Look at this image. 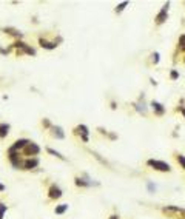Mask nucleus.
<instances>
[{
  "instance_id": "0eeeda50",
  "label": "nucleus",
  "mask_w": 185,
  "mask_h": 219,
  "mask_svg": "<svg viewBox=\"0 0 185 219\" xmlns=\"http://www.w3.org/2000/svg\"><path fill=\"white\" fill-rule=\"evenodd\" d=\"M77 131H80L83 142H88V128H87L85 125H79V127H77Z\"/></svg>"
},
{
  "instance_id": "2eb2a0df",
  "label": "nucleus",
  "mask_w": 185,
  "mask_h": 219,
  "mask_svg": "<svg viewBox=\"0 0 185 219\" xmlns=\"http://www.w3.org/2000/svg\"><path fill=\"white\" fill-rule=\"evenodd\" d=\"M48 153H49V154H52V156H56V157H59V159H65V157H63L59 151H56V150H52V148H48Z\"/></svg>"
},
{
  "instance_id": "393cba45",
  "label": "nucleus",
  "mask_w": 185,
  "mask_h": 219,
  "mask_svg": "<svg viewBox=\"0 0 185 219\" xmlns=\"http://www.w3.org/2000/svg\"><path fill=\"white\" fill-rule=\"evenodd\" d=\"M182 113H184V116H185V108H184V110H182Z\"/></svg>"
},
{
  "instance_id": "39448f33",
  "label": "nucleus",
  "mask_w": 185,
  "mask_h": 219,
  "mask_svg": "<svg viewBox=\"0 0 185 219\" xmlns=\"http://www.w3.org/2000/svg\"><path fill=\"white\" fill-rule=\"evenodd\" d=\"M39 165V159H28L23 162V170H31Z\"/></svg>"
},
{
  "instance_id": "4468645a",
  "label": "nucleus",
  "mask_w": 185,
  "mask_h": 219,
  "mask_svg": "<svg viewBox=\"0 0 185 219\" xmlns=\"http://www.w3.org/2000/svg\"><path fill=\"white\" fill-rule=\"evenodd\" d=\"M176 159H178V164H179V165H181V167L185 170V156H184V154H178V156H176Z\"/></svg>"
},
{
  "instance_id": "f8f14e48",
  "label": "nucleus",
  "mask_w": 185,
  "mask_h": 219,
  "mask_svg": "<svg viewBox=\"0 0 185 219\" xmlns=\"http://www.w3.org/2000/svg\"><path fill=\"white\" fill-rule=\"evenodd\" d=\"M66 210H68V204H60V205H57V207H56V210H54V212H56V215H63Z\"/></svg>"
},
{
  "instance_id": "20e7f679",
  "label": "nucleus",
  "mask_w": 185,
  "mask_h": 219,
  "mask_svg": "<svg viewBox=\"0 0 185 219\" xmlns=\"http://www.w3.org/2000/svg\"><path fill=\"white\" fill-rule=\"evenodd\" d=\"M29 144V140L28 139H20V140H16L14 142V145L9 148V150H12V151H16V150H20V148H25L26 145Z\"/></svg>"
},
{
  "instance_id": "9d476101",
  "label": "nucleus",
  "mask_w": 185,
  "mask_h": 219,
  "mask_svg": "<svg viewBox=\"0 0 185 219\" xmlns=\"http://www.w3.org/2000/svg\"><path fill=\"white\" fill-rule=\"evenodd\" d=\"M40 45H42L43 48H46V49H54V48L57 46L54 42H48V40H45V39H40Z\"/></svg>"
},
{
  "instance_id": "6ab92c4d",
  "label": "nucleus",
  "mask_w": 185,
  "mask_h": 219,
  "mask_svg": "<svg viewBox=\"0 0 185 219\" xmlns=\"http://www.w3.org/2000/svg\"><path fill=\"white\" fill-rule=\"evenodd\" d=\"M153 60H154V63H157V62H159V54H157V52H154V54H153Z\"/></svg>"
},
{
  "instance_id": "b1692460",
  "label": "nucleus",
  "mask_w": 185,
  "mask_h": 219,
  "mask_svg": "<svg viewBox=\"0 0 185 219\" xmlns=\"http://www.w3.org/2000/svg\"><path fill=\"white\" fill-rule=\"evenodd\" d=\"M110 219H117V216H116V215H113V216H111Z\"/></svg>"
},
{
  "instance_id": "412c9836",
  "label": "nucleus",
  "mask_w": 185,
  "mask_h": 219,
  "mask_svg": "<svg viewBox=\"0 0 185 219\" xmlns=\"http://www.w3.org/2000/svg\"><path fill=\"white\" fill-rule=\"evenodd\" d=\"M179 43H181V48H185V36H182V37H181Z\"/></svg>"
},
{
  "instance_id": "aec40b11",
  "label": "nucleus",
  "mask_w": 185,
  "mask_h": 219,
  "mask_svg": "<svg viewBox=\"0 0 185 219\" xmlns=\"http://www.w3.org/2000/svg\"><path fill=\"white\" fill-rule=\"evenodd\" d=\"M148 190H150L151 193H154V190H156V185H153V184H148Z\"/></svg>"
},
{
  "instance_id": "ddd939ff",
  "label": "nucleus",
  "mask_w": 185,
  "mask_h": 219,
  "mask_svg": "<svg viewBox=\"0 0 185 219\" xmlns=\"http://www.w3.org/2000/svg\"><path fill=\"white\" fill-rule=\"evenodd\" d=\"M8 130H9V125L8 124H0V137H6Z\"/></svg>"
},
{
  "instance_id": "1a4fd4ad",
  "label": "nucleus",
  "mask_w": 185,
  "mask_h": 219,
  "mask_svg": "<svg viewBox=\"0 0 185 219\" xmlns=\"http://www.w3.org/2000/svg\"><path fill=\"white\" fill-rule=\"evenodd\" d=\"M74 180H76V185H77V187H90V185L94 184V182H87L85 179H80V177H76ZM94 185H96V184H94Z\"/></svg>"
},
{
  "instance_id": "dca6fc26",
  "label": "nucleus",
  "mask_w": 185,
  "mask_h": 219,
  "mask_svg": "<svg viewBox=\"0 0 185 219\" xmlns=\"http://www.w3.org/2000/svg\"><path fill=\"white\" fill-rule=\"evenodd\" d=\"M5 31H9V34H11V36H16V37H22V34H20V33H19L17 30H12V28H6Z\"/></svg>"
},
{
  "instance_id": "7ed1b4c3",
  "label": "nucleus",
  "mask_w": 185,
  "mask_h": 219,
  "mask_svg": "<svg viewBox=\"0 0 185 219\" xmlns=\"http://www.w3.org/2000/svg\"><path fill=\"white\" fill-rule=\"evenodd\" d=\"M51 199H59L62 196V190L57 187V185H51L49 187V194H48Z\"/></svg>"
},
{
  "instance_id": "a211bd4d",
  "label": "nucleus",
  "mask_w": 185,
  "mask_h": 219,
  "mask_svg": "<svg viewBox=\"0 0 185 219\" xmlns=\"http://www.w3.org/2000/svg\"><path fill=\"white\" fill-rule=\"evenodd\" d=\"M127 5H128V2H124V3H120V5H119V6L116 8V12H120V11H122V9H124V8H125Z\"/></svg>"
},
{
  "instance_id": "6e6552de",
  "label": "nucleus",
  "mask_w": 185,
  "mask_h": 219,
  "mask_svg": "<svg viewBox=\"0 0 185 219\" xmlns=\"http://www.w3.org/2000/svg\"><path fill=\"white\" fill-rule=\"evenodd\" d=\"M51 130H52V136H54V137H57V139H63V137H65L63 130H62L60 127H52Z\"/></svg>"
},
{
  "instance_id": "9b49d317",
  "label": "nucleus",
  "mask_w": 185,
  "mask_h": 219,
  "mask_svg": "<svg viewBox=\"0 0 185 219\" xmlns=\"http://www.w3.org/2000/svg\"><path fill=\"white\" fill-rule=\"evenodd\" d=\"M151 107H153V110L157 113V114H164V107L160 105V103H157V102H151Z\"/></svg>"
},
{
  "instance_id": "423d86ee",
  "label": "nucleus",
  "mask_w": 185,
  "mask_h": 219,
  "mask_svg": "<svg viewBox=\"0 0 185 219\" xmlns=\"http://www.w3.org/2000/svg\"><path fill=\"white\" fill-rule=\"evenodd\" d=\"M167 9H168V3H167V5L162 8V11L157 14V17H156V22H157V23H164V22H165V17H167Z\"/></svg>"
},
{
  "instance_id": "f03ea898",
  "label": "nucleus",
  "mask_w": 185,
  "mask_h": 219,
  "mask_svg": "<svg viewBox=\"0 0 185 219\" xmlns=\"http://www.w3.org/2000/svg\"><path fill=\"white\" fill-rule=\"evenodd\" d=\"M23 151H25V154H28V156H34V154H39L40 148H39V145H36V144L29 142V144L23 148Z\"/></svg>"
},
{
  "instance_id": "f257e3e1",
  "label": "nucleus",
  "mask_w": 185,
  "mask_h": 219,
  "mask_svg": "<svg viewBox=\"0 0 185 219\" xmlns=\"http://www.w3.org/2000/svg\"><path fill=\"white\" fill-rule=\"evenodd\" d=\"M153 170H156V171H162V173H170L171 171V167H170V164H167V162H164V161H157V159H150L148 162H147Z\"/></svg>"
},
{
  "instance_id": "5701e85b",
  "label": "nucleus",
  "mask_w": 185,
  "mask_h": 219,
  "mask_svg": "<svg viewBox=\"0 0 185 219\" xmlns=\"http://www.w3.org/2000/svg\"><path fill=\"white\" fill-rule=\"evenodd\" d=\"M3 190H5V185H2V184H0V191H3Z\"/></svg>"
},
{
  "instance_id": "f3484780",
  "label": "nucleus",
  "mask_w": 185,
  "mask_h": 219,
  "mask_svg": "<svg viewBox=\"0 0 185 219\" xmlns=\"http://www.w3.org/2000/svg\"><path fill=\"white\" fill-rule=\"evenodd\" d=\"M5 212H6V205H5L3 202H0V219H3V215H5Z\"/></svg>"
},
{
  "instance_id": "4be33fe9",
  "label": "nucleus",
  "mask_w": 185,
  "mask_h": 219,
  "mask_svg": "<svg viewBox=\"0 0 185 219\" xmlns=\"http://www.w3.org/2000/svg\"><path fill=\"white\" fill-rule=\"evenodd\" d=\"M178 77H179L178 71H171V79H178Z\"/></svg>"
}]
</instances>
